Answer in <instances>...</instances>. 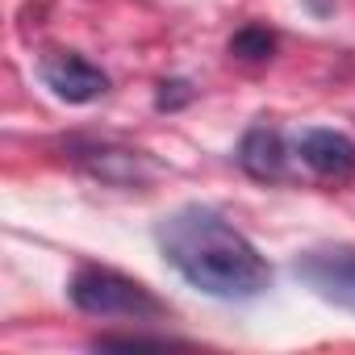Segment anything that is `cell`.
<instances>
[{
    "mask_svg": "<svg viewBox=\"0 0 355 355\" xmlns=\"http://www.w3.org/2000/svg\"><path fill=\"white\" fill-rule=\"evenodd\" d=\"M297 167H305L322 184H347L355 180V138L330 125H305L293 138Z\"/></svg>",
    "mask_w": 355,
    "mask_h": 355,
    "instance_id": "5b68a950",
    "label": "cell"
},
{
    "mask_svg": "<svg viewBox=\"0 0 355 355\" xmlns=\"http://www.w3.org/2000/svg\"><path fill=\"white\" fill-rule=\"evenodd\" d=\"M239 167L251 175V180H263V184H284L297 175V150H293V138H284V130L259 121L243 134L239 142Z\"/></svg>",
    "mask_w": 355,
    "mask_h": 355,
    "instance_id": "8992f818",
    "label": "cell"
},
{
    "mask_svg": "<svg viewBox=\"0 0 355 355\" xmlns=\"http://www.w3.org/2000/svg\"><path fill=\"white\" fill-rule=\"evenodd\" d=\"M293 276L326 305L355 313V243H318L293 259Z\"/></svg>",
    "mask_w": 355,
    "mask_h": 355,
    "instance_id": "277c9868",
    "label": "cell"
},
{
    "mask_svg": "<svg viewBox=\"0 0 355 355\" xmlns=\"http://www.w3.org/2000/svg\"><path fill=\"white\" fill-rule=\"evenodd\" d=\"M38 76L67 105H88V101H96V96L109 92V76L92 59H84L76 51H51V55H42L38 59Z\"/></svg>",
    "mask_w": 355,
    "mask_h": 355,
    "instance_id": "52a82bcc",
    "label": "cell"
},
{
    "mask_svg": "<svg viewBox=\"0 0 355 355\" xmlns=\"http://www.w3.org/2000/svg\"><path fill=\"white\" fill-rule=\"evenodd\" d=\"M67 297L80 313L101 318V322H130V326H150L167 318V301L155 297L142 280L105 268V263H80L67 280Z\"/></svg>",
    "mask_w": 355,
    "mask_h": 355,
    "instance_id": "7a4b0ae2",
    "label": "cell"
},
{
    "mask_svg": "<svg viewBox=\"0 0 355 355\" xmlns=\"http://www.w3.org/2000/svg\"><path fill=\"white\" fill-rule=\"evenodd\" d=\"M67 159L84 175H92V180H101L109 189H142V184L159 180V171H163L146 150L113 142V138H71Z\"/></svg>",
    "mask_w": 355,
    "mask_h": 355,
    "instance_id": "3957f363",
    "label": "cell"
},
{
    "mask_svg": "<svg viewBox=\"0 0 355 355\" xmlns=\"http://www.w3.org/2000/svg\"><path fill=\"white\" fill-rule=\"evenodd\" d=\"M96 347H180V338H167V334H101Z\"/></svg>",
    "mask_w": 355,
    "mask_h": 355,
    "instance_id": "9c48e42d",
    "label": "cell"
},
{
    "mask_svg": "<svg viewBox=\"0 0 355 355\" xmlns=\"http://www.w3.org/2000/svg\"><path fill=\"white\" fill-rule=\"evenodd\" d=\"M272 46H276V38H272L263 26H247V30H239V34H234L230 55L251 59V63H263V59H272Z\"/></svg>",
    "mask_w": 355,
    "mask_h": 355,
    "instance_id": "ba28073f",
    "label": "cell"
},
{
    "mask_svg": "<svg viewBox=\"0 0 355 355\" xmlns=\"http://www.w3.org/2000/svg\"><path fill=\"white\" fill-rule=\"evenodd\" d=\"M159 255L175 276L218 301H255L272 288V263L218 209L180 205L155 226Z\"/></svg>",
    "mask_w": 355,
    "mask_h": 355,
    "instance_id": "6da1fadb",
    "label": "cell"
}]
</instances>
